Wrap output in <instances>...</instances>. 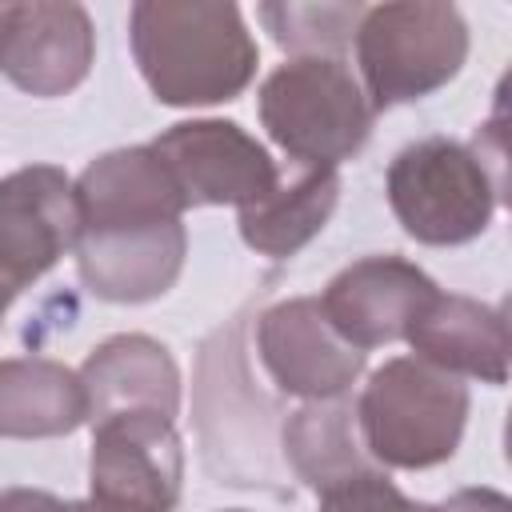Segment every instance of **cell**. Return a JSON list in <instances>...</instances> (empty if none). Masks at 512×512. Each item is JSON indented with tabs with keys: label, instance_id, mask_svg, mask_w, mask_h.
Returning <instances> with one entry per match:
<instances>
[{
	"label": "cell",
	"instance_id": "cell-1",
	"mask_svg": "<svg viewBox=\"0 0 512 512\" xmlns=\"http://www.w3.org/2000/svg\"><path fill=\"white\" fill-rule=\"evenodd\" d=\"M128 40L144 84L172 108L236 100L260 64L240 8L224 0H140Z\"/></svg>",
	"mask_w": 512,
	"mask_h": 512
},
{
	"label": "cell",
	"instance_id": "cell-2",
	"mask_svg": "<svg viewBox=\"0 0 512 512\" xmlns=\"http://www.w3.org/2000/svg\"><path fill=\"white\" fill-rule=\"evenodd\" d=\"M356 424L376 464L408 472L436 468L460 448L468 388L420 356H392L368 376L356 400Z\"/></svg>",
	"mask_w": 512,
	"mask_h": 512
},
{
	"label": "cell",
	"instance_id": "cell-3",
	"mask_svg": "<svg viewBox=\"0 0 512 512\" xmlns=\"http://www.w3.org/2000/svg\"><path fill=\"white\" fill-rule=\"evenodd\" d=\"M384 192L400 228L432 248L476 240L500 204V160H488L480 140L460 144L448 136H424L396 152L384 176Z\"/></svg>",
	"mask_w": 512,
	"mask_h": 512
},
{
	"label": "cell",
	"instance_id": "cell-4",
	"mask_svg": "<svg viewBox=\"0 0 512 512\" xmlns=\"http://www.w3.org/2000/svg\"><path fill=\"white\" fill-rule=\"evenodd\" d=\"M260 124L292 164L336 168L368 136L376 108L340 56H296L260 84Z\"/></svg>",
	"mask_w": 512,
	"mask_h": 512
},
{
	"label": "cell",
	"instance_id": "cell-5",
	"mask_svg": "<svg viewBox=\"0 0 512 512\" xmlns=\"http://www.w3.org/2000/svg\"><path fill=\"white\" fill-rule=\"evenodd\" d=\"M352 40L364 76L360 88L376 112L432 96L468 60L464 16L436 0L364 8Z\"/></svg>",
	"mask_w": 512,
	"mask_h": 512
},
{
	"label": "cell",
	"instance_id": "cell-6",
	"mask_svg": "<svg viewBox=\"0 0 512 512\" xmlns=\"http://www.w3.org/2000/svg\"><path fill=\"white\" fill-rule=\"evenodd\" d=\"M80 212L64 168L28 164L0 180V308L76 248Z\"/></svg>",
	"mask_w": 512,
	"mask_h": 512
},
{
	"label": "cell",
	"instance_id": "cell-7",
	"mask_svg": "<svg viewBox=\"0 0 512 512\" xmlns=\"http://www.w3.org/2000/svg\"><path fill=\"white\" fill-rule=\"evenodd\" d=\"M184 480V448L168 416L120 412L92 424L88 484L104 504L132 512H172Z\"/></svg>",
	"mask_w": 512,
	"mask_h": 512
},
{
	"label": "cell",
	"instance_id": "cell-8",
	"mask_svg": "<svg viewBox=\"0 0 512 512\" xmlns=\"http://www.w3.org/2000/svg\"><path fill=\"white\" fill-rule=\"evenodd\" d=\"M184 204H256L280 176L268 148L232 120H184L148 144Z\"/></svg>",
	"mask_w": 512,
	"mask_h": 512
},
{
	"label": "cell",
	"instance_id": "cell-9",
	"mask_svg": "<svg viewBox=\"0 0 512 512\" xmlns=\"http://www.w3.org/2000/svg\"><path fill=\"white\" fill-rule=\"evenodd\" d=\"M96 56V32L84 4H0V76L28 96L72 92Z\"/></svg>",
	"mask_w": 512,
	"mask_h": 512
},
{
	"label": "cell",
	"instance_id": "cell-10",
	"mask_svg": "<svg viewBox=\"0 0 512 512\" xmlns=\"http://www.w3.org/2000/svg\"><path fill=\"white\" fill-rule=\"evenodd\" d=\"M256 348L272 384L288 396L324 400L344 396L364 372V352L332 332L320 300H280L256 320Z\"/></svg>",
	"mask_w": 512,
	"mask_h": 512
},
{
	"label": "cell",
	"instance_id": "cell-11",
	"mask_svg": "<svg viewBox=\"0 0 512 512\" xmlns=\"http://www.w3.org/2000/svg\"><path fill=\"white\" fill-rule=\"evenodd\" d=\"M436 292L432 276L404 256H364L336 272L320 296V312L340 340L368 352L404 340L416 312Z\"/></svg>",
	"mask_w": 512,
	"mask_h": 512
},
{
	"label": "cell",
	"instance_id": "cell-12",
	"mask_svg": "<svg viewBox=\"0 0 512 512\" xmlns=\"http://www.w3.org/2000/svg\"><path fill=\"white\" fill-rule=\"evenodd\" d=\"M184 252V220L76 232V272L92 296L112 304H144L164 296L184 268Z\"/></svg>",
	"mask_w": 512,
	"mask_h": 512
},
{
	"label": "cell",
	"instance_id": "cell-13",
	"mask_svg": "<svg viewBox=\"0 0 512 512\" xmlns=\"http://www.w3.org/2000/svg\"><path fill=\"white\" fill-rule=\"evenodd\" d=\"M88 400V420L120 412H156L176 420L180 412V368L172 352L140 332H120L96 344L76 372Z\"/></svg>",
	"mask_w": 512,
	"mask_h": 512
},
{
	"label": "cell",
	"instance_id": "cell-14",
	"mask_svg": "<svg viewBox=\"0 0 512 512\" xmlns=\"http://www.w3.org/2000/svg\"><path fill=\"white\" fill-rule=\"evenodd\" d=\"M404 340L420 360L452 376H472L484 384L508 380V324L504 312L484 300L436 288L408 324Z\"/></svg>",
	"mask_w": 512,
	"mask_h": 512
},
{
	"label": "cell",
	"instance_id": "cell-15",
	"mask_svg": "<svg viewBox=\"0 0 512 512\" xmlns=\"http://www.w3.org/2000/svg\"><path fill=\"white\" fill-rule=\"evenodd\" d=\"M340 204V172L324 164H292L248 208H240V236L252 252L284 260L296 256Z\"/></svg>",
	"mask_w": 512,
	"mask_h": 512
},
{
	"label": "cell",
	"instance_id": "cell-16",
	"mask_svg": "<svg viewBox=\"0 0 512 512\" xmlns=\"http://www.w3.org/2000/svg\"><path fill=\"white\" fill-rule=\"evenodd\" d=\"M88 420L80 376L48 356L0 360V436L48 440L68 436Z\"/></svg>",
	"mask_w": 512,
	"mask_h": 512
},
{
	"label": "cell",
	"instance_id": "cell-17",
	"mask_svg": "<svg viewBox=\"0 0 512 512\" xmlns=\"http://www.w3.org/2000/svg\"><path fill=\"white\" fill-rule=\"evenodd\" d=\"M284 460L312 492H328L360 472L380 468L360 436L356 424V400L348 396H324L308 400L284 420Z\"/></svg>",
	"mask_w": 512,
	"mask_h": 512
},
{
	"label": "cell",
	"instance_id": "cell-18",
	"mask_svg": "<svg viewBox=\"0 0 512 512\" xmlns=\"http://www.w3.org/2000/svg\"><path fill=\"white\" fill-rule=\"evenodd\" d=\"M360 16L364 4H260L272 40L300 56H340L356 36Z\"/></svg>",
	"mask_w": 512,
	"mask_h": 512
},
{
	"label": "cell",
	"instance_id": "cell-19",
	"mask_svg": "<svg viewBox=\"0 0 512 512\" xmlns=\"http://www.w3.org/2000/svg\"><path fill=\"white\" fill-rule=\"evenodd\" d=\"M320 512H428V504L408 500L384 468H372L320 492Z\"/></svg>",
	"mask_w": 512,
	"mask_h": 512
},
{
	"label": "cell",
	"instance_id": "cell-20",
	"mask_svg": "<svg viewBox=\"0 0 512 512\" xmlns=\"http://www.w3.org/2000/svg\"><path fill=\"white\" fill-rule=\"evenodd\" d=\"M0 512H84V500H60L44 488H4Z\"/></svg>",
	"mask_w": 512,
	"mask_h": 512
},
{
	"label": "cell",
	"instance_id": "cell-21",
	"mask_svg": "<svg viewBox=\"0 0 512 512\" xmlns=\"http://www.w3.org/2000/svg\"><path fill=\"white\" fill-rule=\"evenodd\" d=\"M428 512H508V496L496 488H460L440 504H428Z\"/></svg>",
	"mask_w": 512,
	"mask_h": 512
},
{
	"label": "cell",
	"instance_id": "cell-22",
	"mask_svg": "<svg viewBox=\"0 0 512 512\" xmlns=\"http://www.w3.org/2000/svg\"><path fill=\"white\" fill-rule=\"evenodd\" d=\"M84 512H132V508H120V504H104V500L88 496V500H84Z\"/></svg>",
	"mask_w": 512,
	"mask_h": 512
},
{
	"label": "cell",
	"instance_id": "cell-23",
	"mask_svg": "<svg viewBox=\"0 0 512 512\" xmlns=\"http://www.w3.org/2000/svg\"><path fill=\"white\" fill-rule=\"evenodd\" d=\"M224 512H248V508H224Z\"/></svg>",
	"mask_w": 512,
	"mask_h": 512
},
{
	"label": "cell",
	"instance_id": "cell-24",
	"mask_svg": "<svg viewBox=\"0 0 512 512\" xmlns=\"http://www.w3.org/2000/svg\"><path fill=\"white\" fill-rule=\"evenodd\" d=\"M0 320H4V308H0Z\"/></svg>",
	"mask_w": 512,
	"mask_h": 512
}]
</instances>
